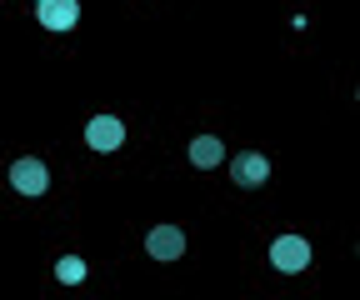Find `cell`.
<instances>
[{
	"label": "cell",
	"instance_id": "7a4b0ae2",
	"mask_svg": "<svg viewBox=\"0 0 360 300\" xmlns=\"http://www.w3.org/2000/svg\"><path fill=\"white\" fill-rule=\"evenodd\" d=\"M146 255L160 261V266L180 261V255H186V230H180V226H150L146 230Z\"/></svg>",
	"mask_w": 360,
	"mask_h": 300
},
{
	"label": "cell",
	"instance_id": "52a82bcc",
	"mask_svg": "<svg viewBox=\"0 0 360 300\" xmlns=\"http://www.w3.org/2000/svg\"><path fill=\"white\" fill-rule=\"evenodd\" d=\"M220 160H225V141L220 136H195L191 141V165L195 170H215Z\"/></svg>",
	"mask_w": 360,
	"mask_h": 300
},
{
	"label": "cell",
	"instance_id": "6da1fadb",
	"mask_svg": "<svg viewBox=\"0 0 360 300\" xmlns=\"http://www.w3.org/2000/svg\"><path fill=\"white\" fill-rule=\"evenodd\" d=\"M270 266H276L281 275L310 270V240L305 235H276V240H270Z\"/></svg>",
	"mask_w": 360,
	"mask_h": 300
},
{
	"label": "cell",
	"instance_id": "3957f363",
	"mask_svg": "<svg viewBox=\"0 0 360 300\" xmlns=\"http://www.w3.org/2000/svg\"><path fill=\"white\" fill-rule=\"evenodd\" d=\"M85 145L96 150V155L120 150V145H125V120H115V115H96V120L85 125Z\"/></svg>",
	"mask_w": 360,
	"mask_h": 300
},
{
	"label": "cell",
	"instance_id": "30bf717a",
	"mask_svg": "<svg viewBox=\"0 0 360 300\" xmlns=\"http://www.w3.org/2000/svg\"><path fill=\"white\" fill-rule=\"evenodd\" d=\"M355 100H360V96H355Z\"/></svg>",
	"mask_w": 360,
	"mask_h": 300
},
{
	"label": "cell",
	"instance_id": "9c48e42d",
	"mask_svg": "<svg viewBox=\"0 0 360 300\" xmlns=\"http://www.w3.org/2000/svg\"><path fill=\"white\" fill-rule=\"evenodd\" d=\"M35 6H40V0H35Z\"/></svg>",
	"mask_w": 360,
	"mask_h": 300
},
{
	"label": "cell",
	"instance_id": "ba28073f",
	"mask_svg": "<svg viewBox=\"0 0 360 300\" xmlns=\"http://www.w3.org/2000/svg\"><path fill=\"white\" fill-rule=\"evenodd\" d=\"M56 275H60V285H80L85 280V261H80V255H60Z\"/></svg>",
	"mask_w": 360,
	"mask_h": 300
},
{
	"label": "cell",
	"instance_id": "5b68a950",
	"mask_svg": "<svg viewBox=\"0 0 360 300\" xmlns=\"http://www.w3.org/2000/svg\"><path fill=\"white\" fill-rule=\"evenodd\" d=\"M231 181H236L240 190H260V185L270 181V160H265L260 150H240V155L231 160Z\"/></svg>",
	"mask_w": 360,
	"mask_h": 300
},
{
	"label": "cell",
	"instance_id": "8992f818",
	"mask_svg": "<svg viewBox=\"0 0 360 300\" xmlns=\"http://www.w3.org/2000/svg\"><path fill=\"white\" fill-rule=\"evenodd\" d=\"M35 15H40V25L45 30H75V20H80V0H40L35 6Z\"/></svg>",
	"mask_w": 360,
	"mask_h": 300
},
{
	"label": "cell",
	"instance_id": "277c9868",
	"mask_svg": "<svg viewBox=\"0 0 360 300\" xmlns=\"http://www.w3.org/2000/svg\"><path fill=\"white\" fill-rule=\"evenodd\" d=\"M11 185L20 195H45V190H51V170H45V160H35V155H20L11 165Z\"/></svg>",
	"mask_w": 360,
	"mask_h": 300
}]
</instances>
